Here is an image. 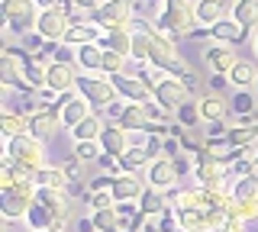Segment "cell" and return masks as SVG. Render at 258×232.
Masks as SVG:
<instances>
[{
    "label": "cell",
    "mask_w": 258,
    "mask_h": 232,
    "mask_svg": "<svg viewBox=\"0 0 258 232\" xmlns=\"http://www.w3.org/2000/svg\"><path fill=\"white\" fill-rule=\"evenodd\" d=\"M0 84L10 87V91H23V94L36 91V87L26 81V71H23V65L13 58V55H4V58H0Z\"/></svg>",
    "instance_id": "4fadbf2b"
},
{
    "label": "cell",
    "mask_w": 258,
    "mask_h": 232,
    "mask_svg": "<svg viewBox=\"0 0 258 232\" xmlns=\"http://www.w3.org/2000/svg\"><path fill=\"white\" fill-rule=\"evenodd\" d=\"M133 26H119V29H103L100 36V49L107 52H119V55H129L133 52Z\"/></svg>",
    "instance_id": "ffe728a7"
},
{
    "label": "cell",
    "mask_w": 258,
    "mask_h": 232,
    "mask_svg": "<svg viewBox=\"0 0 258 232\" xmlns=\"http://www.w3.org/2000/svg\"><path fill=\"white\" fill-rule=\"evenodd\" d=\"M177 232H187V229H177Z\"/></svg>",
    "instance_id": "680465c9"
},
{
    "label": "cell",
    "mask_w": 258,
    "mask_h": 232,
    "mask_svg": "<svg viewBox=\"0 0 258 232\" xmlns=\"http://www.w3.org/2000/svg\"><path fill=\"white\" fill-rule=\"evenodd\" d=\"M87 200H91V206H94V210H107V206H116V200H113V194H110V190H100V194H91Z\"/></svg>",
    "instance_id": "bcb514c9"
},
{
    "label": "cell",
    "mask_w": 258,
    "mask_h": 232,
    "mask_svg": "<svg viewBox=\"0 0 258 232\" xmlns=\"http://www.w3.org/2000/svg\"><path fill=\"white\" fill-rule=\"evenodd\" d=\"M71 4H75V10H84V13H94L97 7H103L107 4V0H71Z\"/></svg>",
    "instance_id": "681fc988"
},
{
    "label": "cell",
    "mask_w": 258,
    "mask_h": 232,
    "mask_svg": "<svg viewBox=\"0 0 258 232\" xmlns=\"http://www.w3.org/2000/svg\"><path fill=\"white\" fill-rule=\"evenodd\" d=\"M78 68L75 65H58V61H52L48 65V91H55V94H64V91H75L78 87Z\"/></svg>",
    "instance_id": "e0dca14e"
},
{
    "label": "cell",
    "mask_w": 258,
    "mask_h": 232,
    "mask_svg": "<svg viewBox=\"0 0 258 232\" xmlns=\"http://www.w3.org/2000/svg\"><path fill=\"white\" fill-rule=\"evenodd\" d=\"M181 81H184V87H187L190 94H197V84H200V81H197V74H190V71H187V74H184Z\"/></svg>",
    "instance_id": "db71d44e"
},
{
    "label": "cell",
    "mask_w": 258,
    "mask_h": 232,
    "mask_svg": "<svg viewBox=\"0 0 258 232\" xmlns=\"http://www.w3.org/2000/svg\"><path fill=\"white\" fill-rule=\"evenodd\" d=\"M158 26H161V33H168L171 39H181V36H190L200 23H197V13H194L190 0H165Z\"/></svg>",
    "instance_id": "7a4b0ae2"
},
{
    "label": "cell",
    "mask_w": 258,
    "mask_h": 232,
    "mask_svg": "<svg viewBox=\"0 0 258 232\" xmlns=\"http://www.w3.org/2000/svg\"><path fill=\"white\" fill-rule=\"evenodd\" d=\"M136 13V0H107L103 7H97L91 13V20L100 29H119V26H133Z\"/></svg>",
    "instance_id": "8992f818"
},
{
    "label": "cell",
    "mask_w": 258,
    "mask_h": 232,
    "mask_svg": "<svg viewBox=\"0 0 258 232\" xmlns=\"http://www.w3.org/2000/svg\"><path fill=\"white\" fill-rule=\"evenodd\" d=\"M255 200H258V194H255Z\"/></svg>",
    "instance_id": "94428289"
},
{
    "label": "cell",
    "mask_w": 258,
    "mask_h": 232,
    "mask_svg": "<svg viewBox=\"0 0 258 232\" xmlns=\"http://www.w3.org/2000/svg\"><path fill=\"white\" fill-rule=\"evenodd\" d=\"M255 165H258V155H255Z\"/></svg>",
    "instance_id": "91938a15"
},
{
    "label": "cell",
    "mask_w": 258,
    "mask_h": 232,
    "mask_svg": "<svg viewBox=\"0 0 258 232\" xmlns=\"http://www.w3.org/2000/svg\"><path fill=\"white\" fill-rule=\"evenodd\" d=\"M200 113H204L207 123H220V119H226V113H229V100H226L223 94H210V97L200 100Z\"/></svg>",
    "instance_id": "f1b7e54d"
},
{
    "label": "cell",
    "mask_w": 258,
    "mask_h": 232,
    "mask_svg": "<svg viewBox=\"0 0 258 232\" xmlns=\"http://www.w3.org/2000/svg\"><path fill=\"white\" fill-rule=\"evenodd\" d=\"M149 49H152V36L136 33L133 36V52H129V58H133V61H149Z\"/></svg>",
    "instance_id": "f35d334b"
},
{
    "label": "cell",
    "mask_w": 258,
    "mask_h": 232,
    "mask_svg": "<svg viewBox=\"0 0 258 232\" xmlns=\"http://www.w3.org/2000/svg\"><path fill=\"white\" fill-rule=\"evenodd\" d=\"M194 13H197L200 26H216L220 20H226V0H197L194 4Z\"/></svg>",
    "instance_id": "7402d4cb"
},
{
    "label": "cell",
    "mask_w": 258,
    "mask_h": 232,
    "mask_svg": "<svg viewBox=\"0 0 258 232\" xmlns=\"http://www.w3.org/2000/svg\"><path fill=\"white\" fill-rule=\"evenodd\" d=\"M45 42H48V39H42V36L36 33V29H32V33H26V36L20 39V45H23L26 52H32V55H39V52H42V49H45Z\"/></svg>",
    "instance_id": "7bdbcfd3"
},
{
    "label": "cell",
    "mask_w": 258,
    "mask_h": 232,
    "mask_svg": "<svg viewBox=\"0 0 258 232\" xmlns=\"http://www.w3.org/2000/svg\"><path fill=\"white\" fill-rule=\"evenodd\" d=\"M58 123H61L58 116H52L48 110H39V113H32V116H29V132L36 135L39 142H45V139H52V135H55Z\"/></svg>",
    "instance_id": "cb8c5ba5"
},
{
    "label": "cell",
    "mask_w": 258,
    "mask_h": 232,
    "mask_svg": "<svg viewBox=\"0 0 258 232\" xmlns=\"http://www.w3.org/2000/svg\"><path fill=\"white\" fill-rule=\"evenodd\" d=\"M145 7H155V4H165V0H142Z\"/></svg>",
    "instance_id": "11a10c76"
},
{
    "label": "cell",
    "mask_w": 258,
    "mask_h": 232,
    "mask_svg": "<svg viewBox=\"0 0 258 232\" xmlns=\"http://www.w3.org/2000/svg\"><path fill=\"white\" fill-rule=\"evenodd\" d=\"M204 119V113H200V100H187L181 110L174 113V123H181L184 129H194V126Z\"/></svg>",
    "instance_id": "836d02e7"
},
{
    "label": "cell",
    "mask_w": 258,
    "mask_h": 232,
    "mask_svg": "<svg viewBox=\"0 0 258 232\" xmlns=\"http://www.w3.org/2000/svg\"><path fill=\"white\" fill-rule=\"evenodd\" d=\"M75 155L81 162H97L103 155V148H100V142H75Z\"/></svg>",
    "instance_id": "60d3db41"
},
{
    "label": "cell",
    "mask_w": 258,
    "mask_h": 232,
    "mask_svg": "<svg viewBox=\"0 0 258 232\" xmlns=\"http://www.w3.org/2000/svg\"><path fill=\"white\" fill-rule=\"evenodd\" d=\"M32 181H36V187H52V190H64V187H68V174H64V168H42V171H36V178H32Z\"/></svg>",
    "instance_id": "1f68e13d"
},
{
    "label": "cell",
    "mask_w": 258,
    "mask_h": 232,
    "mask_svg": "<svg viewBox=\"0 0 258 232\" xmlns=\"http://www.w3.org/2000/svg\"><path fill=\"white\" fill-rule=\"evenodd\" d=\"M232 17H236L245 29H258V0H236Z\"/></svg>",
    "instance_id": "d6a6232c"
},
{
    "label": "cell",
    "mask_w": 258,
    "mask_h": 232,
    "mask_svg": "<svg viewBox=\"0 0 258 232\" xmlns=\"http://www.w3.org/2000/svg\"><path fill=\"white\" fill-rule=\"evenodd\" d=\"M64 168V174H68V181H81V174H84V162L75 155V158H68V162L61 165Z\"/></svg>",
    "instance_id": "7dc6e473"
},
{
    "label": "cell",
    "mask_w": 258,
    "mask_h": 232,
    "mask_svg": "<svg viewBox=\"0 0 258 232\" xmlns=\"http://www.w3.org/2000/svg\"><path fill=\"white\" fill-rule=\"evenodd\" d=\"M71 23H75V17H71L64 7H48V10H39L36 33L42 39H48V42H61L64 33L71 29Z\"/></svg>",
    "instance_id": "52a82bcc"
},
{
    "label": "cell",
    "mask_w": 258,
    "mask_h": 232,
    "mask_svg": "<svg viewBox=\"0 0 258 232\" xmlns=\"http://www.w3.org/2000/svg\"><path fill=\"white\" fill-rule=\"evenodd\" d=\"M229 81H232V87H252V84H258V65H252L248 58H239L236 68L229 71Z\"/></svg>",
    "instance_id": "f546056e"
},
{
    "label": "cell",
    "mask_w": 258,
    "mask_h": 232,
    "mask_svg": "<svg viewBox=\"0 0 258 232\" xmlns=\"http://www.w3.org/2000/svg\"><path fill=\"white\" fill-rule=\"evenodd\" d=\"M26 222L29 229H55V232H64V216H58L52 206H45L42 200L32 197V206L26 213Z\"/></svg>",
    "instance_id": "7c38bea8"
},
{
    "label": "cell",
    "mask_w": 258,
    "mask_h": 232,
    "mask_svg": "<svg viewBox=\"0 0 258 232\" xmlns=\"http://www.w3.org/2000/svg\"><path fill=\"white\" fill-rule=\"evenodd\" d=\"M52 61H58V65H78V45H68V42H58V49H55Z\"/></svg>",
    "instance_id": "b9f144b4"
},
{
    "label": "cell",
    "mask_w": 258,
    "mask_h": 232,
    "mask_svg": "<svg viewBox=\"0 0 258 232\" xmlns=\"http://www.w3.org/2000/svg\"><path fill=\"white\" fill-rule=\"evenodd\" d=\"M149 65H155L158 71H165V74H171V78H184V74H187V65L181 61V55H177V45H174V39L168 36V33L152 36Z\"/></svg>",
    "instance_id": "5b68a950"
},
{
    "label": "cell",
    "mask_w": 258,
    "mask_h": 232,
    "mask_svg": "<svg viewBox=\"0 0 258 232\" xmlns=\"http://www.w3.org/2000/svg\"><path fill=\"white\" fill-rule=\"evenodd\" d=\"M255 194H258V174L239 178L232 184V197H239V200H255Z\"/></svg>",
    "instance_id": "d590c367"
},
{
    "label": "cell",
    "mask_w": 258,
    "mask_h": 232,
    "mask_svg": "<svg viewBox=\"0 0 258 232\" xmlns=\"http://www.w3.org/2000/svg\"><path fill=\"white\" fill-rule=\"evenodd\" d=\"M187 100H190V91L184 87L181 78L165 74V78L158 81V87H155V103H158V107H165L171 116H174V113H177V110H181Z\"/></svg>",
    "instance_id": "ba28073f"
},
{
    "label": "cell",
    "mask_w": 258,
    "mask_h": 232,
    "mask_svg": "<svg viewBox=\"0 0 258 232\" xmlns=\"http://www.w3.org/2000/svg\"><path fill=\"white\" fill-rule=\"evenodd\" d=\"M229 110H232V116H239L242 123H248V119L255 116V110H258L252 91H248V87H239V91L232 94V100H229Z\"/></svg>",
    "instance_id": "484cf974"
},
{
    "label": "cell",
    "mask_w": 258,
    "mask_h": 232,
    "mask_svg": "<svg viewBox=\"0 0 258 232\" xmlns=\"http://www.w3.org/2000/svg\"><path fill=\"white\" fill-rule=\"evenodd\" d=\"M110 194L116 203H126V200H139L145 194V181L139 178V174H116L113 178V187Z\"/></svg>",
    "instance_id": "2e32d148"
},
{
    "label": "cell",
    "mask_w": 258,
    "mask_h": 232,
    "mask_svg": "<svg viewBox=\"0 0 258 232\" xmlns=\"http://www.w3.org/2000/svg\"><path fill=\"white\" fill-rule=\"evenodd\" d=\"M4 158H7L13 168H20L23 174H32V178H36V171H42V168H45L42 142H39L32 132H23V135H16V139H7Z\"/></svg>",
    "instance_id": "6da1fadb"
},
{
    "label": "cell",
    "mask_w": 258,
    "mask_h": 232,
    "mask_svg": "<svg viewBox=\"0 0 258 232\" xmlns=\"http://www.w3.org/2000/svg\"><path fill=\"white\" fill-rule=\"evenodd\" d=\"M139 210H142L145 219H158L168 210V194L158 187H145V194L139 197Z\"/></svg>",
    "instance_id": "44dd1931"
},
{
    "label": "cell",
    "mask_w": 258,
    "mask_h": 232,
    "mask_svg": "<svg viewBox=\"0 0 258 232\" xmlns=\"http://www.w3.org/2000/svg\"><path fill=\"white\" fill-rule=\"evenodd\" d=\"M100 132H103V119H100V113H91L87 119H81L75 129H71V139L75 142H97Z\"/></svg>",
    "instance_id": "83f0119b"
},
{
    "label": "cell",
    "mask_w": 258,
    "mask_h": 232,
    "mask_svg": "<svg viewBox=\"0 0 258 232\" xmlns=\"http://www.w3.org/2000/svg\"><path fill=\"white\" fill-rule=\"evenodd\" d=\"M226 132H229V126H226L223 119H220V123H210V129H207L210 139H226Z\"/></svg>",
    "instance_id": "f907efd6"
},
{
    "label": "cell",
    "mask_w": 258,
    "mask_h": 232,
    "mask_svg": "<svg viewBox=\"0 0 258 232\" xmlns=\"http://www.w3.org/2000/svg\"><path fill=\"white\" fill-rule=\"evenodd\" d=\"M145 178H149V187L171 190L181 174H177V168H174V158H155V162L145 168Z\"/></svg>",
    "instance_id": "5bb4252c"
},
{
    "label": "cell",
    "mask_w": 258,
    "mask_h": 232,
    "mask_svg": "<svg viewBox=\"0 0 258 232\" xmlns=\"http://www.w3.org/2000/svg\"><path fill=\"white\" fill-rule=\"evenodd\" d=\"M116 219H119L116 206H107V210H94V216H91V222H94V232H113V226H116Z\"/></svg>",
    "instance_id": "e575fe53"
},
{
    "label": "cell",
    "mask_w": 258,
    "mask_h": 232,
    "mask_svg": "<svg viewBox=\"0 0 258 232\" xmlns=\"http://www.w3.org/2000/svg\"><path fill=\"white\" fill-rule=\"evenodd\" d=\"M229 213H236V216H242V219H258V200H232V210Z\"/></svg>",
    "instance_id": "ab89813d"
},
{
    "label": "cell",
    "mask_w": 258,
    "mask_h": 232,
    "mask_svg": "<svg viewBox=\"0 0 258 232\" xmlns=\"http://www.w3.org/2000/svg\"><path fill=\"white\" fill-rule=\"evenodd\" d=\"M32 232H55V229H32Z\"/></svg>",
    "instance_id": "9f6ffc18"
},
{
    "label": "cell",
    "mask_w": 258,
    "mask_h": 232,
    "mask_svg": "<svg viewBox=\"0 0 258 232\" xmlns=\"http://www.w3.org/2000/svg\"><path fill=\"white\" fill-rule=\"evenodd\" d=\"M110 81H113V87H116V94L123 97L126 103H152L155 100V94L145 87L139 78H133V74H110Z\"/></svg>",
    "instance_id": "30bf717a"
},
{
    "label": "cell",
    "mask_w": 258,
    "mask_h": 232,
    "mask_svg": "<svg viewBox=\"0 0 258 232\" xmlns=\"http://www.w3.org/2000/svg\"><path fill=\"white\" fill-rule=\"evenodd\" d=\"M248 174H258V165L255 158H239V162H232V178H248Z\"/></svg>",
    "instance_id": "ee69618b"
},
{
    "label": "cell",
    "mask_w": 258,
    "mask_h": 232,
    "mask_svg": "<svg viewBox=\"0 0 258 232\" xmlns=\"http://www.w3.org/2000/svg\"><path fill=\"white\" fill-rule=\"evenodd\" d=\"M100 148H103V155H113V158H123L129 148H133V142H129V132L123 129L119 123H107L103 126V132H100Z\"/></svg>",
    "instance_id": "8fae6325"
},
{
    "label": "cell",
    "mask_w": 258,
    "mask_h": 232,
    "mask_svg": "<svg viewBox=\"0 0 258 232\" xmlns=\"http://www.w3.org/2000/svg\"><path fill=\"white\" fill-rule=\"evenodd\" d=\"M229 174V168L216 158H210L207 151H194V178H197L200 187H213L216 181H223Z\"/></svg>",
    "instance_id": "9c48e42d"
},
{
    "label": "cell",
    "mask_w": 258,
    "mask_h": 232,
    "mask_svg": "<svg viewBox=\"0 0 258 232\" xmlns=\"http://www.w3.org/2000/svg\"><path fill=\"white\" fill-rule=\"evenodd\" d=\"M78 94L91 103L94 113H100V116H103V110L119 97L116 87H113V81H110V74H87V71L78 78Z\"/></svg>",
    "instance_id": "277c9868"
},
{
    "label": "cell",
    "mask_w": 258,
    "mask_h": 232,
    "mask_svg": "<svg viewBox=\"0 0 258 232\" xmlns=\"http://www.w3.org/2000/svg\"><path fill=\"white\" fill-rule=\"evenodd\" d=\"M177 229H181V222H177V210L168 206V210L158 216V232H177Z\"/></svg>",
    "instance_id": "f6af8a7d"
},
{
    "label": "cell",
    "mask_w": 258,
    "mask_h": 232,
    "mask_svg": "<svg viewBox=\"0 0 258 232\" xmlns=\"http://www.w3.org/2000/svg\"><path fill=\"white\" fill-rule=\"evenodd\" d=\"M100 36H103V29L87 17V20H75V23H71V29L64 33L61 42H68V45H87V42H100Z\"/></svg>",
    "instance_id": "ac0fdd59"
},
{
    "label": "cell",
    "mask_w": 258,
    "mask_h": 232,
    "mask_svg": "<svg viewBox=\"0 0 258 232\" xmlns=\"http://www.w3.org/2000/svg\"><path fill=\"white\" fill-rule=\"evenodd\" d=\"M226 84H232L229 74H213V78H210V87H213V91H223Z\"/></svg>",
    "instance_id": "816d5d0a"
},
{
    "label": "cell",
    "mask_w": 258,
    "mask_h": 232,
    "mask_svg": "<svg viewBox=\"0 0 258 232\" xmlns=\"http://www.w3.org/2000/svg\"><path fill=\"white\" fill-rule=\"evenodd\" d=\"M0 132H4V139H16V135L29 132V116L23 113H0Z\"/></svg>",
    "instance_id": "4dcf8cb0"
},
{
    "label": "cell",
    "mask_w": 258,
    "mask_h": 232,
    "mask_svg": "<svg viewBox=\"0 0 258 232\" xmlns=\"http://www.w3.org/2000/svg\"><path fill=\"white\" fill-rule=\"evenodd\" d=\"M204 61L210 65V71H213V74H229V71L236 68V61H239L236 45H223V42L210 45V49L204 52Z\"/></svg>",
    "instance_id": "9a60e30c"
},
{
    "label": "cell",
    "mask_w": 258,
    "mask_h": 232,
    "mask_svg": "<svg viewBox=\"0 0 258 232\" xmlns=\"http://www.w3.org/2000/svg\"><path fill=\"white\" fill-rule=\"evenodd\" d=\"M174 168H177V174H187V171H194V168H190V162L184 158V151H181V155L174 158Z\"/></svg>",
    "instance_id": "f5cc1de1"
},
{
    "label": "cell",
    "mask_w": 258,
    "mask_h": 232,
    "mask_svg": "<svg viewBox=\"0 0 258 232\" xmlns=\"http://www.w3.org/2000/svg\"><path fill=\"white\" fill-rule=\"evenodd\" d=\"M149 165H152V155L139 142V145H133L123 158H119V174H139V168H149Z\"/></svg>",
    "instance_id": "4316f807"
},
{
    "label": "cell",
    "mask_w": 258,
    "mask_h": 232,
    "mask_svg": "<svg viewBox=\"0 0 258 232\" xmlns=\"http://www.w3.org/2000/svg\"><path fill=\"white\" fill-rule=\"evenodd\" d=\"M91 113H94V107L78 94V97H71V100H68V107L61 110V126H64V129H75L81 119H87Z\"/></svg>",
    "instance_id": "d4e9b609"
},
{
    "label": "cell",
    "mask_w": 258,
    "mask_h": 232,
    "mask_svg": "<svg viewBox=\"0 0 258 232\" xmlns=\"http://www.w3.org/2000/svg\"><path fill=\"white\" fill-rule=\"evenodd\" d=\"M129 68V55H119V52H107L103 49V74H123Z\"/></svg>",
    "instance_id": "8d00e7d4"
},
{
    "label": "cell",
    "mask_w": 258,
    "mask_h": 232,
    "mask_svg": "<svg viewBox=\"0 0 258 232\" xmlns=\"http://www.w3.org/2000/svg\"><path fill=\"white\" fill-rule=\"evenodd\" d=\"M145 222H149V219H145L142 210H139V213H133V216H119L116 226H113V232H142Z\"/></svg>",
    "instance_id": "74e56055"
},
{
    "label": "cell",
    "mask_w": 258,
    "mask_h": 232,
    "mask_svg": "<svg viewBox=\"0 0 258 232\" xmlns=\"http://www.w3.org/2000/svg\"><path fill=\"white\" fill-rule=\"evenodd\" d=\"M113 178H116V174H100V178H94L91 184H87V190H91V194H100V190H110V187H113Z\"/></svg>",
    "instance_id": "c3c4849f"
},
{
    "label": "cell",
    "mask_w": 258,
    "mask_h": 232,
    "mask_svg": "<svg viewBox=\"0 0 258 232\" xmlns=\"http://www.w3.org/2000/svg\"><path fill=\"white\" fill-rule=\"evenodd\" d=\"M255 52H258V39H255Z\"/></svg>",
    "instance_id": "6f0895ef"
},
{
    "label": "cell",
    "mask_w": 258,
    "mask_h": 232,
    "mask_svg": "<svg viewBox=\"0 0 258 232\" xmlns=\"http://www.w3.org/2000/svg\"><path fill=\"white\" fill-rule=\"evenodd\" d=\"M210 36L223 45H242L245 42V26H242L236 17H226V20L216 23V26H210Z\"/></svg>",
    "instance_id": "d6986e66"
},
{
    "label": "cell",
    "mask_w": 258,
    "mask_h": 232,
    "mask_svg": "<svg viewBox=\"0 0 258 232\" xmlns=\"http://www.w3.org/2000/svg\"><path fill=\"white\" fill-rule=\"evenodd\" d=\"M7 232H10V229H7Z\"/></svg>",
    "instance_id": "6125c7cd"
},
{
    "label": "cell",
    "mask_w": 258,
    "mask_h": 232,
    "mask_svg": "<svg viewBox=\"0 0 258 232\" xmlns=\"http://www.w3.org/2000/svg\"><path fill=\"white\" fill-rule=\"evenodd\" d=\"M0 13H4V26L10 29L16 39H23L26 33L36 29L39 4L36 0H4V4H0Z\"/></svg>",
    "instance_id": "3957f363"
},
{
    "label": "cell",
    "mask_w": 258,
    "mask_h": 232,
    "mask_svg": "<svg viewBox=\"0 0 258 232\" xmlns=\"http://www.w3.org/2000/svg\"><path fill=\"white\" fill-rule=\"evenodd\" d=\"M78 65L84 68L87 74H103V49H100V42L78 45Z\"/></svg>",
    "instance_id": "603a6c76"
}]
</instances>
